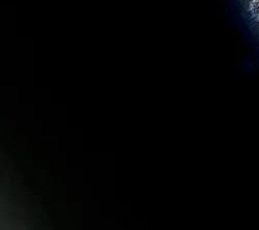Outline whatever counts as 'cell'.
I'll return each mask as SVG.
<instances>
[{
	"label": "cell",
	"instance_id": "1",
	"mask_svg": "<svg viewBox=\"0 0 259 230\" xmlns=\"http://www.w3.org/2000/svg\"><path fill=\"white\" fill-rule=\"evenodd\" d=\"M250 12L252 17L259 21V0H253L250 4Z\"/></svg>",
	"mask_w": 259,
	"mask_h": 230
}]
</instances>
